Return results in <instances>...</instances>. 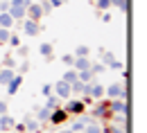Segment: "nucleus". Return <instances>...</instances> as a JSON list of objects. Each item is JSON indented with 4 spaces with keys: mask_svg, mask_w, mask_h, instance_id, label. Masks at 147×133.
Here are the masks:
<instances>
[{
    "mask_svg": "<svg viewBox=\"0 0 147 133\" xmlns=\"http://www.w3.org/2000/svg\"><path fill=\"white\" fill-rule=\"evenodd\" d=\"M18 70H20L18 75H23V72H27V70H30V61H23V65H20Z\"/></svg>",
    "mask_w": 147,
    "mask_h": 133,
    "instance_id": "nucleus-33",
    "label": "nucleus"
},
{
    "mask_svg": "<svg viewBox=\"0 0 147 133\" xmlns=\"http://www.w3.org/2000/svg\"><path fill=\"white\" fill-rule=\"evenodd\" d=\"M109 115V104H100L93 108V120H100V117H107Z\"/></svg>",
    "mask_w": 147,
    "mask_h": 133,
    "instance_id": "nucleus-13",
    "label": "nucleus"
},
{
    "mask_svg": "<svg viewBox=\"0 0 147 133\" xmlns=\"http://www.w3.org/2000/svg\"><path fill=\"white\" fill-rule=\"evenodd\" d=\"M36 120H38V122H48V120H50V108H45V106H43V108H38Z\"/></svg>",
    "mask_w": 147,
    "mask_h": 133,
    "instance_id": "nucleus-20",
    "label": "nucleus"
},
{
    "mask_svg": "<svg viewBox=\"0 0 147 133\" xmlns=\"http://www.w3.org/2000/svg\"><path fill=\"white\" fill-rule=\"evenodd\" d=\"M77 79L84 81V84H88V81H93V72L91 70H79V72H77Z\"/></svg>",
    "mask_w": 147,
    "mask_h": 133,
    "instance_id": "nucleus-19",
    "label": "nucleus"
},
{
    "mask_svg": "<svg viewBox=\"0 0 147 133\" xmlns=\"http://www.w3.org/2000/svg\"><path fill=\"white\" fill-rule=\"evenodd\" d=\"M41 95H52V84H45V86H43V88H41Z\"/></svg>",
    "mask_w": 147,
    "mask_h": 133,
    "instance_id": "nucleus-31",
    "label": "nucleus"
},
{
    "mask_svg": "<svg viewBox=\"0 0 147 133\" xmlns=\"http://www.w3.org/2000/svg\"><path fill=\"white\" fill-rule=\"evenodd\" d=\"M38 129H41V122H38V120H30V115H27V120H25V131L36 133Z\"/></svg>",
    "mask_w": 147,
    "mask_h": 133,
    "instance_id": "nucleus-17",
    "label": "nucleus"
},
{
    "mask_svg": "<svg viewBox=\"0 0 147 133\" xmlns=\"http://www.w3.org/2000/svg\"><path fill=\"white\" fill-rule=\"evenodd\" d=\"M66 117H68V113L57 106V108L50 111V120H48V122H50V124H61V122H66Z\"/></svg>",
    "mask_w": 147,
    "mask_h": 133,
    "instance_id": "nucleus-6",
    "label": "nucleus"
},
{
    "mask_svg": "<svg viewBox=\"0 0 147 133\" xmlns=\"http://www.w3.org/2000/svg\"><path fill=\"white\" fill-rule=\"evenodd\" d=\"M111 5L118 7L120 11H127V9H129V7H127V0H111Z\"/></svg>",
    "mask_w": 147,
    "mask_h": 133,
    "instance_id": "nucleus-25",
    "label": "nucleus"
},
{
    "mask_svg": "<svg viewBox=\"0 0 147 133\" xmlns=\"http://www.w3.org/2000/svg\"><path fill=\"white\" fill-rule=\"evenodd\" d=\"M82 133H102V124H100V120H91V122H86V126H84V131Z\"/></svg>",
    "mask_w": 147,
    "mask_h": 133,
    "instance_id": "nucleus-12",
    "label": "nucleus"
},
{
    "mask_svg": "<svg viewBox=\"0 0 147 133\" xmlns=\"http://www.w3.org/2000/svg\"><path fill=\"white\" fill-rule=\"evenodd\" d=\"M48 2H50V5H52V7H59V5H61V2H63V0H48Z\"/></svg>",
    "mask_w": 147,
    "mask_h": 133,
    "instance_id": "nucleus-37",
    "label": "nucleus"
},
{
    "mask_svg": "<svg viewBox=\"0 0 147 133\" xmlns=\"http://www.w3.org/2000/svg\"><path fill=\"white\" fill-rule=\"evenodd\" d=\"M16 124H14V117L11 115H7V113H2L0 115V131H9V129H14Z\"/></svg>",
    "mask_w": 147,
    "mask_h": 133,
    "instance_id": "nucleus-10",
    "label": "nucleus"
},
{
    "mask_svg": "<svg viewBox=\"0 0 147 133\" xmlns=\"http://www.w3.org/2000/svg\"><path fill=\"white\" fill-rule=\"evenodd\" d=\"M61 61H63V63H66V65H73V61H75V57H73V54H63V57H61Z\"/></svg>",
    "mask_w": 147,
    "mask_h": 133,
    "instance_id": "nucleus-32",
    "label": "nucleus"
},
{
    "mask_svg": "<svg viewBox=\"0 0 147 133\" xmlns=\"http://www.w3.org/2000/svg\"><path fill=\"white\" fill-rule=\"evenodd\" d=\"M0 27H7V29L14 27V18L9 16V11H0Z\"/></svg>",
    "mask_w": 147,
    "mask_h": 133,
    "instance_id": "nucleus-14",
    "label": "nucleus"
},
{
    "mask_svg": "<svg viewBox=\"0 0 147 133\" xmlns=\"http://www.w3.org/2000/svg\"><path fill=\"white\" fill-rule=\"evenodd\" d=\"M88 70H91L93 77H95L97 72H102V70H104V65H102V63H91V68H88Z\"/></svg>",
    "mask_w": 147,
    "mask_h": 133,
    "instance_id": "nucleus-28",
    "label": "nucleus"
},
{
    "mask_svg": "<svg viewBox=\"0 0 147 133\" xmlns=\"http://www.w3.org/2000/svg\"><path fill=\"white\" fill-rule=\"evenodd\" d=\"M88 45H77L75 47V52H73V57H88Z\"/></svg>",
    "mask_w": 147,
    "mask_h": 133,
    "instance_id": "nucleus-22",
    "label": "nucleus"
},
{
    "mask_svg": "<svg viewBox=\"0 0 147 133\" xmlns=\"http://www.w3.org/2000/svg\"><path fill=\"white\" fill-rule=\"evenodd\" d=\"M57 106H59V97H57L55 93H52V95H48V102H45V108H50V111H52V108H57Z\"/></svg>",
    "mask_w": 147,
    "mask_h": 133,
    "instance_id": "nucleus-21",
    "label": "nucleus"
},
{
    "mask_svg": "<svg viewBox=\"0 0 147 133\" xmlns=\"http://www.w3.org/2000/svg\"><path fill=\"white\" fill-rule=\"evenodd\" d=\"M27 50H30V47H25V45H18V54H20V57H27Z\"/></svg>",
    "mask_w": 147,
    "mask_h": 133,
    "instance_id": "nucleus-34",
    "label": "nucleus"
},
{
    "mask_svg": "<svg viewBox=\"0 0 147 133\" xmlns=\"http://www.w3.org/2000/svg\"><path fill=\"white\" fill-rule=\"evenodd\" d=\"M7 43H9L11 47H18V45H20V38L16 36V34H11V36H9V41H7Z\"/></svg>",
    "mask_w": 147,
    "mask_h": 133,
    "instance_id": "nucleus-30",
    "label": "nucleus"
},
{
    "mask_svg": "<svg viewBox=\"0 0 147 133\" xmlns=\"http://www.w3.org/2000/svg\"><path fill=\"white\" fill-rule=\"evenodd\" d=\"M104 95H109L111 99H115V97H120V99H127V88H125V86H120V84H111L109 88L104 90Z\"/></svg>",
    "mask_w": 147,
    "mask_h": 133,
    "instance_id": "nucleus-3",
    "label": "nucleus"
},
{
    "mask_svg": "<svg viewBox=\"0 0 147 133\" xmlns=\"http://www.w3.org/2000/svg\"><path fill=\"white\" fill-rule=\"evenodd\" d=\"M63 81H68V84H73V81H77V70L75 68H68L66 72H63V77H61Z\"/></svg>",
    "mask_w": 147,
    "mask_h": 133,
    "instance_id": "nucleus-18",
    "label": "nucleus"
},
{
    "mask_svg": "<svg viewBox=\"0 0 147 133\" xmlns=\"http://www.w3.org/2000/svg\"><path fill=\"white\" fill-rule=\"evenodd\" d=\"M14 75H16L14 68H7V65L0 68V86H7V84L11 81V77H14Z\"/></svg>",
    "mask_w": 147,
    "mask_h": 133,
    "instance_id": "nucleus-9",
    "label": "nucleus"
},
{
    "mask_svg": "<svg viewBox=\"0 0 147 133\" xmlns=\"http://www.w3.org/2000/svg\"><path fill=\"white\" fill-rule=\"evenodd\" d=\"M113 52H102V54H100V63H102V65H109L111 61H113Z\"/></svg>",
    "mask_w": 147,
    "mask_h": 133,
    "instance_id": "nucleus-23",
    "label": "nucleus"
},
{
    "mask_svg": "<svg viewBox=\"0 0 147 133\" xmlns=\"http://www.w3.org/2000/svg\"><path fill=\"white\" fill-rule=\"evenodd\" d=\"M20 84H23V75H14L11 81L7 84V93H9V95H16L18 88H20Z\"/></svg>",
    "mask_w": 147,
    "mask_h": 133,
    "instance_id": "nucleus-8",
    "label": "nucleus"
},
{
    "mask_svg": "<svg viewBox=\"0 0 147 133\" xmlns=\"http://www.w3.org/2000/svg\"><path fill=\"white\" fill-rule=\"evenodd\" d=\"M25 16H30L32 20H41V16H43L41 5H38V2H30V5H27V9H25Z\"/></svg>",
    "mask_w": 147,
    "mask_h": 133,
    "instance_id": "nucleus-5",
    "label": "nucleus"
},
{
    "mask_svg": "<svg viewBox=\"0 0 147 133\" xmlns=\"http://www.w3.org/2000/svg\"><path fill=\"white\" fill-rule=\"evenodd\" d=\"M38 5H41V9H43V14H50V11H52V9H55V7H52V5H50V2H48V0H41V2H38Z\"/></svg>",
    "mask_w": 147,
    "mask_h": 133,
    "instance_id": "nucleus-26",
    "label": "nucleus"
},
{
    "mask_svg": "<svg viewBox=\"0 0 147 133\" xmlns=\"http://www.w3.org/2000/svg\"><path fill=\"white\" fill-rule=\"evenodd\" d=\"M63 111L68 115H79L86 111V104H84V99H70V102L63 104Z\"/></svg>",
    "mask_w": 147,
    "mask_h": 133,
    "instance_id": "nucleus-1",
    "label": "nucleus"
},
{
    "mask_svg": "<svg viewBox=\"0 0 147 133\" xmlns=\"http://www.w3.org/2000/svg\"><path fill=\"white\" fill-rule=\"evenodd\" d=\"M7 9H9V0H2L0 2V11H7Z\"/></svg>",
    "mask_w": 147,
    "mask_h": 133,
    "instance_id": "nucleus-35",
    "label": "nucleus"
},
{
    "mask_svg": "<svg viewBox=\"0 0 147 133\" xmlns=\"http://www.w3.org/2000/svg\"><path fill=\"white\" fill-rule=\"evenodd\" d=\"M95 5H97V9H109L111 0H95Z\"/></svg>",
    "mask_w": 147,
    "mask_h": 133,
    "instance_id": "nucleus-29",
    "label": "nucleus"
},
{
    "mask_svg": "<svg viewBox=\"0 0 147 133\" xmlns=\"http://www.w3.org/2000/svg\"><path fill=\"white\" fill-rule=\"evenodd\" d=\"M2 113H7V104H5V102H0V115Z\"/></svg>",
    "mask_w": 147,
    "mask_h": 133,
    "instance_id": "nucleus-36",
    "label": "nucleus"
},
{
    "mask_svg": "<svg viewBox=\"0 0 147 133\" xmlns=\"http://www.w3.org/2000/svg\"><path fill=\"white\" fill-rule=\"evenodd\" d=\"M52 50H55L52 43H41V47H38V52H41V57H43V59H52V54H55Z\"/></svg>",
    "mask_w": 147,
    "mask_h": 133,
    "instance_id": "nucleus-16",
    "label": "nucleus"
},
{
    "mask_svg": "<svg viewBox=\"0 0 147 133\" xmlns=\"http://www.w3.org/2000/svg\"><path fill=\"white\" fill-rule=\"evenodd\" d=\"M102 97H104V88H102V84L91 81V99H102Z\"/></svg>",
    "mask_w": 147,
    "mask_h": 133,
    "instance_id": "nucleus-11",
    "label": "nucleus"
},
{
    "mask_svg": "<svg viewBox=\"0 0 147 133\" xmlns=\"http://www.w3.org/2000/svg\"><path fill=\"white\" fill-rule=\"evenodd\" d=\"M109 68H111V70H125V63H120L118 59H113V61L109 63Z\"/></svg>",
    "mask_w": 147,
    "mask_h": 133,
    "instance_id": "nucleus-27",
    "label": "nucleus"
},
{
    "mask_svg": "<svg viewBox=\"0 0 147 133\" xmlns=\"http://www.w3.org/2000/svg\"><path fill=\"white\" fill-rule=\"evenodd\" d=\"M91 120H93V117H79L73 126H70V131H73V133H82V131H84V126H86V122H91Z\"/></svg>",
    "mask_w": 147,
    "mask_h": 133,
    "instance_id": "nucleus-15",
    "label": "nucleus"
},
{
    "mask_svg": "<svg viewBox=\"0 0 147 133\" xmlns=\"http://www.w3.org/2000/svg\"><path fill=\"white\" fill-rule=\"evenodd\" d=\"M127 99H120V97H115L113 102L109 104V113H118V115H127Z\"/></svg>",
    "mask_w": 147,
    "mask_h": 133,
    "instance_id": "nucleus-4",
    "label": "nucleus"
},
{
    "mask_svg": "<svg viewBox=\"0 0 147 133\" xmlns=\"http://www.w3.org/2000/svg\"><path fill=\"white\" fill-rule=\"evenodd\" d=\"M0 133H2V131H0Z\"/></svg>",
    "mask_w": 147,
    "mask_h": 133,
    "instance_id": "nucleus-40",
    "label": "nucleus"
},
{
    "mask_svg": "<svg viewBox=\"0 0 147 133\" xmlns=\"http://www.w3.org/2000/svg\"><path fill=\"white\" fill-rule=\"evenodd\" d=\"M59 133H73V131H70V129H66V131H59Z\"/></svg>",
    "mask_w": 147,
    "mask_h": 133,
    "instance_id": "nucleus-38",
    "label": "nucleus"
},
{
    "mask_svg": "<svg viewBox=\"0 0 147 133\" xmlns=\"http://www.w3.org/2000/svg\"><path fill=\"white\" fill-rule=\"evenodd\" d=\"M52 93H55L59 99H68V97L73 95V93H70V84H68V81H63V79H61L59 84L52 86Z\"/></svg>",
    "mask_w": 147,
    "mask_h": 133,
    "instance_id": "nucleus-2",
    "label": "nucleus"
},
{
    "mask_svg": "<svg viewBox=\"0 0 147 133\" xmlns=\"http://www.w3.org/2000/svg\"><path fill=\"white\" fill-rule=\"evenodd\" d=\"M14 133H23V131H14Z\"/></svg>",
    "mask_w": 147,
    "mask_h": 133,
    "instance_id": "nucleus-39",
    "label": "nucleus"
},
{
    "mask_svg": "<svg viewBox=\"0 0 147 133\" xmlns=\"http://www.w3.org/2000/svg\"><path fill=\"white\" fill-rule=\"evenodd\" d=\"M11 36V29H7V27H0V43H7Z\"/></svg>",
    "mask_w": 147,
    "mask_h": 133,
    "instance_id": "nucleus-24",
    "label": "nucleus"
},
{
    "mask_svg": "<svg viewBox=\"0 0 147 133\" xmlns=\"http://www.w3.org/2000/svg\"><path fill=\"white\" fill-rule=\"evenodd\" d=\"M23 32H25L27 36H36L38 32H41V27H38V20H32V18H27L25 23H23Z\"/></svg>",
    "mask_w": 147,
    "mask_h": 133,
    "instance_id": "nucleus-7",
    "label": "nucleus"
}]
</instances>
